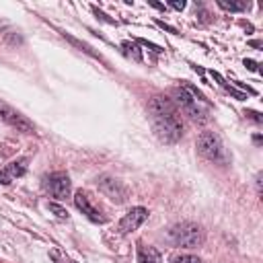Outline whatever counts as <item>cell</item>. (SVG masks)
<instances>
[{
	"mask_svg": "<svg viewBox=\"0 0 263 263\" xmlns=\"http://www.w3.org/2000/svg\"><path fill=\"white\" fill-rule=\"evenodd\" d=\"M218 6L224 10H230V12H240V10L249 8V4H245V2H224V0H218Z\"/></svg>",
	"mask_w": 263,
	"mask_h": 263,
	"instance_id": "e0dca14e",
	"label": "cell"
},
{
	"mask_svg": "<svg viewBox=\"0 0 263 263\" xmlns=\"http://www.w3.org/2000/svg\"><path fill=\"white\" fill-rule=\"evenodd\" d=\"M0 183H2V185H8V183H12V181H10V177L4 173V168L0 171Z\"/></svg>",
	"mask_w": 263,
	"mask_h": 263,
	"instance_id": "7402d4cb",
	"label": "cell"
},
{
	"mask_svg": "<svg viewBox=\"0 0 263 263\" xmlns=\"http://www.w3.org/2000/svg\"><path fill=\"white\" fill-rule=\"evenodd\" d=\"M136 43H140V45H144V47H148V49H152V51H156V53H160V51H162V47H160V45L150 43V41H146V39H138Z\"/></svg>",
	"mask_w": 263,
	"mask_h": 263,
	"instance_id": "ffe728a7",
	"label": "cell"
},
{
	"mask_svg": "<svg viewBox=\"0 0 263 263\" xmlns=\"http://www.w3.org/2000/svg\"><path fill=\"white\" fill-rule=\"evenodd\" d=\"M49 257L55 261V263H76L72 257H68L62 249H58V247H53V249H49Z\"/></svg>",
	"mask_w": 263,
	"mask_h": 263,
	"instance_id": "2e32d148",
	"label": "cell"
},
{
	"mask_svg": "<svg viewBox=\"0 0 263 263\" xmlns=\"http://www.w3.org/2000/svg\"><path fill=\"white\" fill-rule=\"evenodd\" d=\"M152 121H154L156 136L166 144H175L183 136V125H181L179 115H175V117H158V119H152Z\"/></svg>",
	"mask_w": 263,
	"mask_h": 263,
	"instance_id": "3957f363",
	"label": "cell"
},
{
	"mask_svg": "<svg viewBox=\"0 0 263 263\" xmlns=\"http://www.w3.org/2000/svg\"><path fill=\"white\" fill-rule=\"evenodd\" d=\"M156 25H158V27H162V29H166V31H171V33H177V29H175V27H171V25H166V23H162V21H156Z\"/></svg>",
	"mask_w": 263,
	"mask_h": 263,
	"instance_id": "603a6c76",
	"label": "cell"
},
{
	"mask_svg": "<svg viewBox=\"0 0 263 263\" xmlns=\"http://www.w3.org/2000/svg\"><path fill=\"white\" fill-rule=\"evenodd\" d=\"M47 208H49V212H53L58 218H62V220H66V218H68L66 208H62V205H58V203H47Z\"/></svg>",
	"mask_w": 263,
	"mask_h": 263,
	"instance_id": "d6986e66",
	"label": "cell"
},
{
	"mask_svg": "<svg viewBox=\"0 0 263 263\" xmlns=\"http://www.w3.org/2000/svg\"><path fill=\"white\" fill-rule=\"evenodd\" d=\"M27 164H29V160H27V158L12 160V162H8V164L4 166V173L10 177V181H14L16 177H23V175L27 173Z\"/></svg>",
	"mask_w": 263,
	"mask_h": 263,
	"instance_id": "7c38bea8",
	"label": "cell"
},
{
	"mask_svg": "<svg viewBox=\"0 0 263 263\" xmlns=\"http://www.w3.org/2000/svg\"><path fill=\"white\" fill-rule=\"evenodd\" d=\"M121 47H123V53L129 55L134 62H142V53H140V47L136 41H123Z\"/></svg>",
	"mask_w": 263,
	"mask_h": 263,
	"instance_id": "9a60e30c",
	"label": "cell"
},
{
	"mask_svg": "<svg viewBox=\"0 0 263 263\" xmlns=\"http://www.w3.org/2000/svg\"><path fill=\"white\" fill-rule=\"evenodd\" d=\"M0 119L4 123H8L10 127H14L16 132H23V134H33L35 132V125L21 111H16L14 107H10L4 101H0Z\"/></svg>",
	"mask_w": 263,
	"mask_h": 263,
	"instance_id": "277c9868",
	"label": "cell"
},
{
	"mask_svg": "<svg viewBox=\"0 0 263 263\" xmlns=\"http://www.w3.org/2000/svg\"><path fill=\"white\" fill-rule=\"evenodd\" d=\"M45 183V189L55 197V199H66L70 197V191H72V183H70V177L66 173H51L43 179Z\"/></svg>",
	"mask_w": 263,
	"mask_h": 263,
	"instance_id": "5b68a950",
	"label": "cell"
},
{
	"mask_svg": "<svg viewBox=\"0 0 263 263\" xmlns=\"http://www.w3.org/2000/svg\"><path fill=\"white\" fill-rule=\"evenodd\" d=\"M171 263H201V261L195 255H177L171 259Z\"/></svg>",
	"mask_w": 263,
	"mask_h": 263,
	"instance_id": "ac0fdd59",
	"label": "cell"
},
{
	"mask_svg": "<svg viewBox=\"0 0 263 263\" xmlns=\"http://www.w3.org/2000/svg\"><path fill=\"white\" fill-rule=\"evenodd\" d=\"M236 86H242V88H245V84H242V82H236ZM247 92H251V95H255V90H253V88H249V86H247Z\"/></svg>",
	"mask_w": 263,
	"mask_h": 263,
	"instance_id": "484cf974",
	"label": "cell"
},
{
	"mask_svg": "<svg viewBox=\"0 0 263 263\" xmlns=\"http://www.w3.org/2000/svg\"><path fill=\"white\" fill-rule=\"evenodd\" d=\"M146 218H148V210H146V208H142V205L132 208V210L119 220L117 228H119L121 234H129V232H134V230H138V228L144 224Z\"/></svg>",
	"mask_w": 263,
	"mask_h": 263,
	"instance_id": "9c48e42d",
	"label": "cell"
},
{
	"mask_svg": "<svg viewBox=\"0 0 263 263\" xmlns=\"http://www.w3.org/2000/svg\"><path fill=\"white\" fill-rule=\"evenodd\" d=\"M247 115H249V117H251V119H255V121H257V123H261V121H263V117H261V115H259V113H257V111H247Z\"/></svg>",
	"mask_w": 263,
	"mask_h": 263,
	"instance_id": "44dd1931",
	"label": "cell"
},
{
	"mask_svg": "<svg viewBox=\"0 0 263 263\" xmlns=\"http://www.w3.org/2000/svg\"><path fill=\"white\" fill-rule=\"evenodd\" d=\"M148 111L152 115V119H158V117H175L179 115L177 113V107L171 99L166 97H152L148 101Z\"/></svg>",
	"mask_w": 263,
	"mask_h": 263,
	"instance_id": "30bf717a",
	"label": "cell"
},
{
	"mask_svg": "<svg viewBox=\"0 0 263 263\" xmlns=\"http://www.w3.org/2000/svg\"><path fill=\"white\" fill-rule=\"evenodd\" d=\"M99 189L111 199V201H115V203H123L125 199H127V187L119 181V179H115V177H101L99 179Z\"/></svg>",
	"mask_w": 263,
	"mask_h": 263,
	"instance_id": "8992f818",
	"label": "cell"
},
{
	"mask_svg": "<svg viewBox=\"0 0 263 263\" xmlns=\"http://www.w3.org/2000/svg\"><path fill=\"white\" fill-rule=\"evenodd\" d=\"M173 95H175L177 103L185 109V113H187L191 119H195V121H205V119H208V117H205V111L199 109V101H195L185 88H175Z\"/></svg>",
	"mask_w": 263,
	"mask_h": 263,
	"instance_id": "52a82bcc",
	"label": "cell"
},
{
	"mask_svg": "<svg viewBox=\"0 0 263 263\" xmlns=\"http://www.w3.org/2000/svg\"><path fill=\"white\" fill-rule=\"evenodd\" d=\"M138 263H162L160 253L150 245H138Z\"/></svg>",
	"mask_w": 263,
	"mask_h": 263,
	"instance_id": "8fae6325",
	"label": "cell"
},
{
	"mask_svg": "<svg viewBox=\"0 0 263 263\" xmlns=\"http://www.w3.org/2000/svg\"><path fill=\"white\" fill-rule=\"evenodd\" d=\"M171 6L177 8V10H183L185 8V2H171Z\"/></svg>",
	"mask_w": 263,
	"mask_h": 263,
	"instance_id": "d4e9b609",
	"label": "cell"
},
{
	"mask_svg": "<svg viewBox=\"0 0 263 263\" xmlns=\"http://www.w3.org/2000/svg\"><path fill=\"white\" fill-rule=\"evenodd\" d=\"M197 152L203 158L212 160V162L224 164L228 160V154L224 150V144H222V140H220V136L216 132H201L199 134V138H197Z\"/></svg>",
	"mask_w": 263,
	"mask_h": 263,
	"instance_id": "6da1fadb",
	"label": "cell"
},
{
	"mask_svg": "<svg viewBox=\"0 0 263 263\" xmlns=\"http://www.w3.org/2000/svg\"><path fill=\"white\" fill-rule=\"evenodd\" d=\"M245 66H247L249 70H253V72H257V64H255L253 60H245Z\"/></svg>",
	"mask_w": 263,
	"mask_h": 263,
	"instance_id": "cb8c5ba5",
	"label": "cell"
},
{
	"mask_svg": "<svg viewBox=\"0 0 263 263\" xmlns=\"http://www.w3.org/2000/svg\"><path fill=\"white\" fill-rule=\"evenodd\" d=\"M212 76H214V80H218V84H220L224 90H228V92H230L234 99H238V101H245V99H247V95H245V92H240V90H236L232 84H228V82H226V80H224V78H222L218 72H212Z\"/></svg>",
	"mask_w": 263,
	"mask_h": 263,
	"instance_id": "5bb4252c",
	"label": "cell"
},
{
	"mask_svg": "<svg viewBox=\"0 0 263 263\" xmlns=\"http://www.w3.org/2000/svg\"><path fill=\"white\" fill-rule=\"evenodd\" d=\"M74 203H76V208L90 220V222H97V224H105L107 220H105V216L101 214V210L90 201V197H88V193L86 191H76V195H74Z\"/></svg>",
	"mask_w": 263,
	"mask_h": 263,
	"instance_id": "ba28073f",
	"label": "cell"
},
{
	"mask_svg": "<svg viewBox=\"0 0 263 263\" xmlns=\"http://www.w3.org/2000/svg\"><path fill=\"white\" fill-rule=\"evenodd\" d=\"M62 37H64L66 41H70V43H72L74 47H78V49H82L84 53H88V55H92V58H97V60H101V55H99V53H97V51H95V49H92V47H90L88 43H84V41H80V39H76V37H72L70 33H62Z\"/></svg>",
	"mask_w": 263,
	"mask_h": 263,
	"instance_id": "4fadbf2b",
	"label": "cell"
},
{
	"mask_svg": "<svg viewBox=\"0 0 263 263\" xmlns=\"http://www.w3.org/2000/svg\"><path fill=\"white\" fill-rule=\"evenodd\" d=\"M168 236L175 245L179 247H187V249H195L203 242V232L201 228L195 224V222H181V224H175L171 230H168Z\"/></svg>",
	"mask_w": 263,
	"mask_h": 263,
	"instance_id": "7a4b0ae2",
	"label": "cell"
}]
</instances>
